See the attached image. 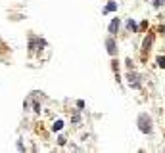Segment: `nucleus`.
<instances>
[{"mask_svg": "<svg viewBox=\"0 0 165 153\" xmlns=\"http://www.w3.org/2000/svg\"><path fill=\"white\" fill-rule=\"evenodd\" d=\"M158 65L159 67H165V58H158Z\"/></svg>", "mask_w": 165, "mask_h": 153, "instance_id": "6", "label": "nucleus"}, {"mask_svg": "<svg viewBox=\"0 0 165 153\" xmlns=\"http://www.w3.org/2000/svg\"><path fill=\"white\" fill-rule=\"evenodd\" d=\"M106 46H108V52L112 54V56L117 52V50H115V42H113V38H108V40H106Z\"/></svg>", "mask_w": 165, "mask_h": 153, "instance_id": "2", "label": "nucleus"}, {"mask_svg": "<svg viewBox=\"0 0 165 153\" xmlns=\"http://www.w3.org/2000/svg\"><path fill=\"white\" fill-rule=\"evenodd\" d=\"M115 8H117V4H115V2H109V4L106 6V12H113Z\"/></svg>", "mask_w": 165, "mask_h": 153, "instance_id": "4", "label": "nucleus"}, {"mask_svg": "<svg viewBox=\"0 0 165 153\" xmlns=\"http://www.w3.org/2000/svg\"><path fill=\"white\" fill-rule=\"evenodd\" d=\"M62 126H63V123H62V121H58V123H56V125H54V130H60V128H62Z\"/></svg>", "mask_w": 165, "mask_h": 153, "instance_id": "7", "label": "nucleus"}, {"mask_svg": "<svg viewBox=\"0 0 165 153\" xmlns=\"http://www.w3.org/2000/svg\"><path fill=\"white\" fill-rule=\"evenodd\" d=\"M117 29H119V19L115 17L112 23H109V33H112V35H115V31H117Z\"/></svg>", "mask_w": 165, "mask_h": 153, "instance_id": "3", "label": "nucleus"}, {"mask_svg": "<svg viewBox=\"0 0 165 153\" xmlns=\"http://www.w3.org/2000/svg\"><path fill=\"white\" fill-rule=\"evenodd\" d=\"M127 27H129V29H133V31H136V23H135L133 19H129V21H127Z\"/></svg>", "mask_w": 165, "mask_h": 153, "instance_id": "5", "label": "nucleus"}, {"mask_svg": "<svg viewBox=\"0 0 165 153\" xmlns=\"http://www.w3.org/2000/svg\"><path fill=\"white\" fill-rule=\"evenodd\" d=\"M138 125H140V130H142L144 134L152 132V121H150L148 115H140V117H138Z\"/></svg>", "mask_w": 165, "mask_h": 153, "instance_id": "1", "label": "nucleus"}]
</instances>
